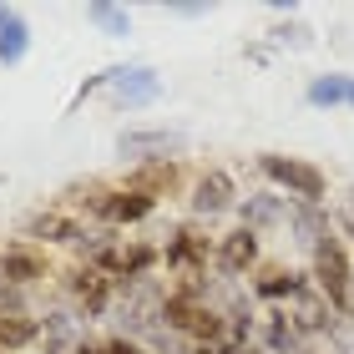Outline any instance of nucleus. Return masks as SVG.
<instances>
[{
    "label": "nucleus",
    "instance_id": "f257e3e1",
    "mask_svg": "<svg viewBox=\"0 0 354 354\" xmlns=\"http://www.w3.org/2000/svg\"><path fill=\"white\" fill-rule=\"evenodd\" d=\"M162 299H167V283L162 279H137V283H117V299H111V329L122 339H137L147 344V334L162 324Z\"/></svg>",
    "mask_w": 354,
    "mask_h": 354
},
{
    "label": "nucleus",
    "instance_id": "f03ea898",
    "mask_svg": "<svg viewBox=\"0 0 354 354\" xmlns=\"http://www.w3.org/2000/svg\"><path fill=\"white\" fill-rule=\"evenodd\" d=\"M309 279H314L319 294L329 299V309L349 319V304H354V253H349V243L339 233H329L324 243L309 253Z\"/></svg>",
    "mask_w": 354,
    "mask_h": 354
},
{
    "label": "nucleus",
    "instance_id": "7ed1b4c3",
    "mask_svg": "<svg viewBox=\"0 0 354 354\" xmlns=\"http://www.w3.org/2000/svg\"><path fill=\"white\" fill-rule=\"evenodd\" d=\"M91 91H111V102L122 111H142V106H152L157 96H162V76H157L147 61H127V66H106L96 82H86L76 91V102L91 96Z\"/></svg>",
    "mask_w": 354,
    "mask_h": 354
},
{
    "label": "nucleus",
    "instance_id": "20e7f679",
    "mask_svg": "<svg viewBox=\"0 0 354 354\" xmlns=\"http://www.w3.org/2000/svg\"><path fill=\"white\" fill-rule=\"evenodd\" d=\"M259 172L273 192H283L288 203H324L329 198V177L319 172L314 162L304 157H283V152H263L259 157Z\"/></svg>",
    "mask_w": 354,
    "mask_h": 354
},
{
    "label": "nucleus",
    "instance_id": "39448f33",
    "mask_svg": "<svg viewBox=\"0 0 354 354\" xmlns=\"http://www.w3.org/2000/svg\"><path fill=\"white\" fill-rule=\"evenodd\" d=\"M86 213L102 223V228H132V223H147L157 213V198L152 192H137V187H91L86 192Z\"/></svg>",
    "mask_w": 354,
    "mask_h": 354
},
{
    "label": "nucleus",
    "instance_id": "423d86ee",
    "mask_svg": "<svg viewBox=\"0 0 354 354\" xmlns=\"http://www.w3.org/2000/svg\"><path fill=\"white\" fill-rule=\"evenodd\" d=\"M61 299H71L76 309L86 314V324H96V319H106V314H111L117 283H111L102 268H91V263H71L66 273H61Z\"/></svg>",
    "mask_w": 354,
    "mask_h": 354
},
{
    "label": "nucleus",
    "instance_id": "0eeeda50",
    "mask_svg": "<svg viewBox=\"0 0 354 354\" xmlns=\"http://www.w3.org/2000/svg\"><path fill=\"white\" fill-rule=\"evenodd\" d=\"M238 187H233V177L223 172V167H207L192 177V187H187V213L192 218H203V223H218L223 213H238Z\"/></svg>",
    "mask_w": 354,
    "mask_h": 354
},
{
    "label": "nucleus",
    "instance_id": "6e6552de",
    "mask_svg": "<svg viewBox=\"0 0 354 354\" xmlns=\"http://www.w3.org/2000/svg\"><path fill=\"white\" fill-rule=\"evenodd\" d=\"M213 248H218V238H207L198 228H172V238L162 243V268L177 273V279L207 273V268H213Z\"/></svg>",
    "mask_w": 354,
    "mask_h": 354
},
{
    "label": "nucleus",
    "instance_id": "1a4fd4ad",
    "mask_svg": "<svg viewBox=\"0 0 354 354\" xmlns=\"http://www.w3.org/2000/svg\"><path fill=\"white\" fill-rule=\"evenodd\" d=\"M263 263V238L259 233H248V228H233V233H223L218 238V248H213V273L218 279H248L253 268Z\"/></svg>",
    "mask_w": 354,
    "mask_h": 354
},
{
    "label": "nucleus",
    "instance_id": "9d476101",
    "mask_svg": "<svg viewBox=\"0 0 354 354\" xmlns=\"http://www.w3.org/2000/svg\"><path fill=\"white\" fill-rule=\"evenodd\" d=\"M117 152L127 162H172L183 152V132H167V127H127L117 137Z\"/></svg>",
    "mask_w": 354,
    "mask_h": 354
},
{
    "label": "nucleus",
    "instance_id": "9b49d317",
    "mask_svg": "<svg viewBox=\"0 0 354 354\" xmlns=\"http://www.w3.org/2000/svg\"><path fill=\"white\" fill-rule=\"evenodd\" d=\"M288 223V198L283 192H273V187H263V192H248L243 203H238V228H248V233H273V228H283Z\"/></svg>",
    "mask_w": 354,
    "mask_h": 354
},
{
    "label": "nucleus",
    "instance_id": "f8f14e48",
    "mask_svg": "<svg viewBox=\"0 0 354 354\" xmlns=\"http://www.w3.org/2000/svg\"><path fill=\"white\" fill-rule=\"evenodd\" d=\"M283 228H288V238H294L304 253H314L334 233V213L324 203H288V223H283Z\"/></svg>",
    "mask_w": 354,
    "mask_h": 354
},
{
    "label": "nucleus",
    "instance_id": "ddd939ff",
    "mask_svg": "<svg viewBox=\"0 0 354 354\" xmlns=\"http://www.w3.org/2000/svg\"><path fill=\"white\" fill-rule=\"evenodd\" d=\"M314 288L309 273H299V268H268L263 279H253V299H263V304H299L304 294Z\"/></svg>",
    "mask_w": 354,
    "mask_h": 354
},
{
    "label": "nucleus",
    "instance_id": "4468645a",
    "mask_svg": "<svg viewBox=\"0 0 354 354\" xmlns=\"http://www.w3.org/2000/svg\"><path fill=\"white\" fill-rule=\"evenodd\" d=\"M0 263H6V283H15V288H36L41 279H51V263H46V253L30 248V243L0 248Z\"/></svg>",
    "mask_w": 354,
    "mask_h": 354
},
{
    "label": "nucleus",
    "instance_id": "2eb2a0df",
    "mask_svg": "<svg viewBox=\"0 0 354 354\" xmlns=\"http://www.w3.org/2000/svg\"><path fill=\"white\" fill-rule=\"evenodd\" d=\"M259 344L268 354H304L309 349V339L299 334V324L288 319V309H273V314L259 319Z\"/></svg>",
    "mask_w": 354,
    "mask_h": 354
},
{
    "label": "nucleus",
    "instance_id": "dca6fc26",
    "mask_svg": "<svg viewBox=\"0 0 354 354\" xmlns=\"http://www.w3.org/2000/svg\"><path fill=\"white\" fill-rule=\"evenodd\" d=\"M76 233H82V223H76V218H66V213H56V207H51V213H30L26 218V238H30V243H76Z\"/></svg>",
    "mask_w": 354,
    "mask_h": 354
},
{
    "label": "nucleus",
    "instance_id": "f3484780",
    "mask_svg": "<svg viewBox=\"0 0 354 354\" xmlns=\"http://www.w3.org/2000/svg\"><path fill=\"white\" fill-rule=\"evenodd\" d=\"M349 96H354V76L344 71H329V76H314L309 86H304V102L319 106V111H334V106H349Z\"/></svg>",
    "mask_w": 354,
    "mask_h": 354
},
{
    "label": "nucleus",
    "instance_id": "a211bd4d",
    "mask_svg": "<svg viewBox=\"0 0 354 354\" xmlns=\"http://www.w3.org/2000/svg\"><path fill=\"white\" fill-rule=\"evenodd\" d=\"M30 56V26L21 10H10V21L0 26V66H21Z\"/></svg>",
    "mask_w": 354,
    "mask_h": 354
},
{
    "label": "nucleus",
    "instance_id": "6ab92c4d",
    "mask_svg": "<svg viewBox=\"0 0 354 354\" xmlns=\"http://www.w3.org/2000/svg\"><path fill=\"white\" fill-rule=\"evenodd\" d=\"M122 187H137V192H152V198H167L177 187V162H142Z\"/></svg>",
    "mask_w": 354,
    "mask_h": 354
},
{
    "label": "nucleus",
    "instance_id": "aec40b11",
    "mask_svg": "<svg viewBox=\"0 0 354 354\" xmlns=\"http://www.w3.org/2000/svg\"><path fill=\"white\" fill-rule=\"evenodd\" d=\"M86 21L102 30L106 41L132 36V15H127V6H111V0H91V6H86Z\"/></svg>",
    "mask_w": 354,
    "mask_h": 354
},
{
    "label": "nucleus",
    "instance_id": "412c9836",
    "mask_svg": "<svg viewBox=\"0 0 354 354\" xmlns=\"http://www.w3.org/2000/svg\"><path fill=\"white\" fill-rule=\"evenodd\" d=\"M15 314H36V304H30V288L0 283V319H15Z\"/></svg>",
    "mask_w": 354,
    "mask_h": 354
},
{
    "label": "nucleus",
    "instance_id": "4be33fe9",
    "mask_svg": "<svg viewBox=\"0 0 354 354\" xmlns=\"http://www.w3.org/2000/svg\"><path fill=\"white\" fill-rule=\"evenodd\" d=\"M102 354H147V344L122 339V334H111V339H102Z\"/></svg>",
    "mask_w": 354,
    "mask_h": 354
},
{
    "label": "nucleus",
    "instance_id": "5701e85b",
    "mask_svg": "<svg viewBox=\"0 0 354 354\" xmlns=\"http://www.w3.org/2000/svg\"><path fill=\"white\" fill-rule=\"evenodd\" d=\"M273 41H279V46H288V41H294V46H309V30H273Z\"/></svg>",
    "mask_w": 354,
    "mask_h": 354
},
{
    "label": "nucleus",
    "instance_id": "b1692460",
    "mask_svg": "<svg viewBox=\"0 0 354 354\" xmlns=\"http://www.w3.org/2000/svg\"><path fill=\"white\" fill-rule=\"evenodd\" d=\"M6 21H10V6H0V26H6Z\"/></svg>",
    "mask_w": 354,
    "mask_h": 354
},
{
    "label": "nucleus",
    "instance_id": "393cba45",
    "mask_svg": "<svg viewBox=\"0 0 354 354\" xmlns=\"http://www.w3.org/2000/svg\"><path fill=\"white\" fill-rule=\"evenodd\" d=\"M304 354H324V349H319V344H309V349H304Z\"/></svg>",
    "mask_w": 354,
    "mask_h": 354
},
{
    "label": "nucleus",
    "instance_id": "a878e982",
    "mask_svg": "<svg viewBox=\"0 0 354 354\" xmlns=\"http://www.w3.org/2000/svg\"><path fill=\"white\" fill-rule=\"evenodd\" d=\"M0 283H6V263H0Z\"/></svg>",
    "mask_w": 354,
    "mask_h": 354
},
{
    "label": "nucleus",
    "instance_id": "bb28decb",
    "mask_svg": "<svg viewBox=\"0 0 354 354\" xmlns=\"http://www.w3.org/2000/svg\"><path fill=\"white\" fill-rule=\"evenodd\" d=\"M349 233H354V228H349ZM349 253H354V243H349Z\"/></svg>",
    "mask_w": 354,
    "mask_h": 354
}]
</instances>
